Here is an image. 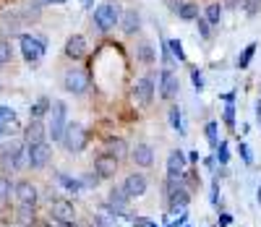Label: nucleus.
Masks as SVG:
<instances>
[{"label": "nucleus", "mask_w": 261, "mask_h": 227, "mask_svg": "<svg viewBox=\"0 0 261 227\" xmlns=\"http://www.w3.org/2000/svg\"><path fill=\"white\" fill-rule=\"evenodd\" d=\"M60 141L65 144V149H68L71 154L84 152V149H86V128H84L81 123H68V125H65V133H63Z\"/></svg>", "instance_id": "39448f33"}, {"label": "nucleus", "mask_w": 261, "mask_h": 227, "mask_svg": "<svg viewBox=\"0 0 261 227\" xmlns=\"http://www.w3.org/2000/svg\"><path fill=\"white\" fill-rule=\"evenodd\" d=\"M149 227H157V224H151V222H149Z\"/></svg>", "instance_id": "5fc2aeb1"}, {"label": "nucleus", "mask_w": 261, "mask_h": 227, "mask_svg": "<svg viewBox=\"0 0 261 227\" xmlns=\"http://www.w3.org/2000/svg\"><path fill=\"white\" fill-rule=\"evenodd\" d=\"M230 222H232L230 214H222V217H220V224H230Z\"/></svg>", "instance_id": "09e8293b"}, {"label": "nucleus", "mask_w": 261, "mask_h": 227, "mask_svg": "<svg viewBox=\"0 0 261 227\" xmlns=\"http://www.w3.org/2000/svg\"><path fill=\"white\" fill-rule=\"evenodd\" d=\"M214 165H217L214 157H206V167H209V170H214Z\"/></svg>", "instance_id": "3c124183"}, {"label": "nucleus", "mask_w": 261, "mask_h": 227, "mask_svg": "<svg viewBox=\"0 0 261 227\" xmlns=\"http://www.w3.org/2000/svg\"><path fill=\"white\" fill-rule=\"evenodd\" d=\"M165 44H167V50H170L172 55H175L178 60H186V53H183V42H180V39H167Z\"/></svg>", "instance_id": "72a5a7b5"}, {"label": "nucleus", "mask_w": 261, "mask_h": 227, "mask_svg": "<svg viewBox=\"0 0 261 227\" xmlns=\"http://www.w3.org/2000/svg\"><path fill=\"white\" fill-rule=\"evenodd\" d=\"M123 191L130 196V198H139L146 193V178L141 172H130L125 180H123Z\"/></svg>", "instance_id": "ddd939ff"}, {"label": "nucleus", "mask_w": 261, "mask_h": 227, "mask_svg": "<svg viewBox=\"0 0 261 227\" xmlns=\"http://www.w3.org/2000/svg\"><path fill=\"white\" fill-rule=\"evenodd\" d=\"M58 227H79L76 222H58Z\"/></svg>", "instance_id": "603ef678"}, {"label": "nucleus", "mask_w": 261, "mask_h": 227, "mask_svg": "<svg viewBox=\"0 0 261 227\" xmlns=\"http://www.w3.org/2000/svg\"><path fill=\"white\" fill-rule=\"evenodd\" d=\"M178 16L183 21H196V18H199V6H196V3H186V0H183V6L178 8Z\"/></svg>", "instance_id": "c85d7f7f"}, {"label": "nucleus", "mask_w": 261, "mask_h": 227, "mask_svg": "<svg viewBox=\"0 0 261 227\" xmlns=\"http://www.w3.org/2000/svg\"><path fill=\"white\" fill-rule=\"evenodd\" d=\"M248 3H251V6H248V13H253V11H256V6L261 3V0H248Z\"/></svg>", "instance_id": "8fccbe9b"}, {"label": "nucleus", "mask_w": 261, "mask_h": 227, "mask_svg": "<svg viewBox=\"0 0 261 227\" xmlns=\"http://www.w3.org/2000/svg\"><path fill=\"white\" fill-rule=\"evenodd\" d=\"M24 157H27L24 144H21V141H6L3 146H0V167L16 172V170L24 167V162H27Z\"/></svg>", "instance_id": "f257e3e1"}, {"label": "nucleus", "mask_w": 261, "mask_h": 227, "mask_svg": "<svg viewBox=\"0 0 261 227\" xmlns=\"http://www.w3.org/2000/svg\"><path fill=\"white\" fill-rule=\"evenodd\" d=\"M214 160L220 165H227L230 162V149H227V141H220L214 146Z\"/></svg>", "instance_id": "2f4dec72"}, {"label": "nucleus", "mask_w": 261, "mask_h": 227, "mask_svg": "<svg viewBox=\"0 0 261 227\" xmlns=\"http://www.w3.org/2000/svg\"><path fill=\"white\" fill-rule=\"evenodd\" d=\"M11 125H16V110L8 105H0V139H3V133Z\"/></svg>", "instance_id": "5701e85b"}, {"label": "nucleus", "mask_w": 261, "mask_h": 227, "mask_svg": "<svg viewBox=\"0 0 261 227\" xmlns=\"http://www.w3.org/2000/svg\"><path fill=\"white\" fill-rule=\"evenodd\" d=\"M136 58H139L141 63H146V65H149V63H154V50H151V44H146V42H144V44H139Z\"/></svg>", "instance_id": "473e14b6"}, {"label": "nucleus", "mask_w": 261, "mask_h": 227, "mask_svg": "<svg viewBox=\"0 0 261 227\" xmlns=\"http://www.w3.org/2000/svg\"><path fill=\"white\" fill-rule=\"evenodd\" d=\"M167 118H170L172 131H178V136H186V125H183V112H180V107H170Z\"/></svg>", "instance_id": "a878e982"}, {"label": "nucleus", "mask_w": 261, "mask_h": 227, "mask_svg": "<svg viewBox=\"0 0 261 227\" xmlns=\"http://www.w3.org/2000/svg\"><path fill=\"white\" fill-rule=\"evenodd\" d=\"M209 198H212V204L220 201V183H217V180H212V193H209Z\"/></svg>", "instance_id": "a19ab883"}, {"label": "nucleus", "mask_w": 261, "mask_h": 227, "mask_svg": "<svg viewBox=\"0 0 261 227\" xmlns=\"http://www.w3.org/2000/svg\"><path fill=\"white\" fill-rule=\"evenodd\" d=\"M115 217H118V212L110 207V204H102L97 217H94V224L97 227H118V219Z\"/></svg>", "instance_id": "f3484780"}, {"label": "nucleus", "mask_w": 261, "mask_h": 227, "mask_svg": "<svg viewBox=\"0 0 261 227\" xmlns=\"http://www.w3.org/2000/svg\"><path fill=\"white\" fill-rule=\"evenodd\" d=\"M63 86H65V92L81 97V94H86V89H89V76L84 71H79V68H71V71H65V76H63Z\"/></svg>", "instance_id": "6e6552de"}, {"label": "nucleus", "mask_w": 261, "mask_h": 227, "mask_svg": "<svg viewBox=\"0 0 261 227\" xmlns=\"http://www.w3.org/2000/svg\"><path fill=\"white\" fill-rule=\"evenodd\" d=\"M65 55L73 58V60H79V58H84V55H86V42H84V37H81V34H73L68 42H65Z\"/></svg>", "instance_id": "6ab92c4d"}, {"label": "nucleus", "mask_w": 261, "mask_h": 227, "mask_svg": "<svg viewBox=\"0 0 261 227\" xmlns=\"http://www.w3.org/2000/svg\"><path fill=\"white\" fill-rule=\"evenodd\" d=\"M24 139H27V144L45 141V123H42V120H32V123L24 128Z\"/></svg>", "instance_id": "aec40b11"}, {"label": "nucleus", "mask_w": 261, "mask_h": 227, "mask_svg": "<svg viewBox=\"0 0 261 227\" xmlns=\"http://www.w3.org/2000/svg\"><path fill=\"white\" fill-rule=\"evenodd\" d=\"M18 219H21V224H32L34 222V207H21L18 209Z\"/></svg>", "instance_id": "f704fd0d"}, {"label": "nucleus", "mask_w": 261, "mask_h": 227, "mask_svg": "<svg viewBox=\"0 0 261 227\" xmlns=\"http://www.w3.org/2000/svg\"><path fill=\"white\" fill-rule=\"evenodd\" d=\"M204 18H206L209 27H217V24H220V18H222V6H220V3H212V6L204 11Z\"/></svg>", "instance_id": "bb28decb"}, {"label": "nucleus", "mask_w": 261, "mask_h": 227, "mask_svg": "<svg viewBox=\"0 0 261 227\" xmlns=\"http://www.w3.org/2000/svg\"><path fill=\"white\" fill-rule=\"evenodd\" d=\"M18 44H21V53H24V60L27 63L42 60V55H45V50H47L45 39H42V37H32V34H21Z\"/></svg>", "instance_id": "423d86ee"}, {"label": "nucleus", "mask_w": 261, "mask_h": 227, "mask_svg": "<svg viewBox=\"0 0 261 227\" xmlns=\"http://www.w3.org/2000/svg\"><path fill=\"white\" fill-rule=\"evenodd\" d=\"M134 227H149V219H134Z\"/></svg>", "instance_id": "49530a36"}, {"label": "nucleus", "mask_w": 261, "mask_h": 227, "mask_svg": "<svg viewBox=\"0 0 261 227\" xmlns=\"http://www.w3.org/2000/svg\"><path fill=\"white\" fill-rule=\"evenodd\" d=\"M256 118H258V123H261V97L256 99Z\"/></svg>", "instance_id": "de8ad7c7"}, {"label": "nucleus", "mask_w": 261, "mask_h": 227, "mask_svg": "<svg viewBox=\"0 0 261 227\" xmlns=\"http://www.w3.org/2000/svg\"><path fill=\"white\" fill-rule=\"evenodd\" d=\"M225 99H227V107H225V123H227V128H235V105H232L235 94L230 92V94H225Z\"/></svg>", "instance_id": "7c9ffc66"}, {"label": "nucleus", "mask_w": 261, "mask_h": 227, "mask_svg": "<svg viewBox=\"0 0 261 227\" xmlns=\"http://www.w3.org/2000/svg\"><path fill=\"white\" fill-rule=\"evenodd\" d=\"M50 217H53L55 222H76V209H73L71 201L55 198L53 207H50Z\"/></svg>", "instance_id": "1a4fd4ad"}, {"label": "nucleus", "mask_w": 261, "mask_h": 227, "mask_svg": "<svg viewBox=\"0 0 261 227\" xmlns=\"http://www.w3.org/2000/svg\"><path fill=\"white\" fill-rule=\"evenodd\" d=\"M130 157H134V162L139 167H151V162H154V149H151L149 144H139L134 152H130Z\"/></svg>", "instance_id": "a211bd4d"}, {"label": "nucleus", "mask_w": 261, "mask_h": 227, "mask_svg": "<svg viewBox=\"0 0 261 227\" xmlns=\"http://www.w3.org/2000/svg\"><path fill=\"white\" fill-rule=\"evenodd\" d=\"M11 191H13L11 180H8L6 175H0V198H8V196H11Z\"/></svg>", "instance_id": "e433bc0d"}, {"label": "nucleus", "mask_w": 261, "mask_h": 227, "mask_svg": "<svg viewBox=\"0 0 261 227\" xmlns=\"http://www.w3.org/2000/svg\"><path fill=\"white\" fill-rule=\"evenodd\" d=\"M204 133H206V141H209L212 149L220 144V123H217V120H209L206 128H204Z\"/></svg>", "instance_id": "cd10ccee"}, {"label": "nucleus", "mask_w": 261, "mask_h": 227, "mask_svg": "<svg viewBox=\"0 0 261 227\" xmlns=\"http://www.w3.org/2000/svg\"><path fill=\"white\" fill-rule=\"evenodd\" d=\"M105 154L115 157V160L120 162L123 157L128 154V144H125L123 139H107V141H105Z\"/></svg>", "instance_id": "412c9836"}, {"label": "nucleus", "mask_w": 261, "mask_h": 227, "mask_svg": "<svg viewBox=\"0 0 261 227\" xmlns=\"http://www.w3.org/2000/svg\"><path fill=\"white\" fill-rule=\"evenodd\" d=\"M238 152H241V157H243V162L246 165H253V154H251V149H248V144H238Z\"/></svg>", "instance_id": "4c0bfd02"}, {"label": "nucleus", "mask_w": 261, "mask_h": 227, "mask_svg": "<svg viewBox=\"0 0 261 227\" xmlns=\"http://www.w3.org/2000/svg\"><path fill=\"white\" fill-rule=\"evenodd\" d=\"M94 24L99 32H110L115 24H120V8L115 3H102L94 8Z\"/></svg>", "instance_id": "20e7f679"}, {"label": "nucleus", "mask_w": 261, "mask_h": 227, "mask_svg": "<svg viewBox=\"0 0 261 227\" xmlns=\"http://www.w3.org/2000/svg\"><path fill=\"white\" fill-rule=\"evenodd\" d=\"M253 55H256V42H251L248 47L241 53V58H238V68H241V71H243V68H248L251 60H253Z\"/></svg>", "instance_id": "c756f323"}, {"label": "nucleus", "mask_w": 261, "mask_h": 227, "mask_svg": "<svg viewBox=\"0 0 261 227\" xmlns=\"http://www.w3.org/2000/svg\"><path fill=\"white\" fill-rule=\"evenodd\" d=\"M178 94V76L172 71H162L160 73V97L162 99H172Z\"/></svg>", "instance_id": "2eb2a0df"}, {"label": "nucleus", "mask_w": 261, "mask_h": 227, "mask_svg": "<svg viewBox=\"0 0 261 227\" xmlns=\"http://www.w3.org/2000/svg\"><path fill=\"white\" fill-rule=\"evenodd\" d=\"M68 3V0H39V6H63Z\"/></svg>", "instance_id": "c03bdc74"}, {"label": "nucleus", "mask_w": 261, "mask_h": 227, "mask_svg": "<svg viewBox=\"0 0 261 227\" xmlns=\"http://www.w3.org/2000/svg\"><path fill=\"white\" fill-rule=\"evenodd\" d=\"M47 112H50V99H47V97H39V99L29 107L32 120H42V115H47Z\"/></svg>", "instance_id": "393cba45"}, {"label": "nucleus", "mask_w": 261, "mask_h": 227, "mask_svg": "<svg viewBox=\"0 0 261 227\" xmlns=\"http://www.w3.org/2000/svg\"><path fill=\"white\" fill-rule=\"evenodd\" d=\"M107 204L118 212V214H128V204H130V196L123 191V186H115L110 191V196H107Z\"/></svg>", "instance_id": "dca6fc26"}, {"label": "nucleus", "mask_w": 261, "mask_h": 227, "mask_svg": "<svg viewBox=\"0 0 261 227\" xmlns=\"http://www.w3.org/2000/svg\"><path fill=\"white\" fill-rule=\"evenodd\" d=\"M186 217H188V214H186V212H180V217H178L175 222H170L167 227H183V222H186Z\"/></svg>", "instance_id": "37998d69"}, {"label": "nucleus", "mask_w": 261, "mask_h": 227, "mask_svg": "<svg viewBox=\"0 0 261 227\" xmlns=\"http://www.w3.org/2000/svg\"><path fill=\"white\" fill-rule=\"evenodd\" d=\"M134 97L141 102V105H149L151 97H154V79L151 76H141L134 86Z\"/></svg>", "instance_id": "4468645a"}, {"label": "nucleus", "mask_w": 261, "mask_h": 227, "mask_svg": "<svg viewBox=\"0 0 261 227\" xmlns=\"http://www.w3.org/2000/svg\"><path fill=\"white\" fill-rule=\"evenodd\" d=\"M183 175H186V154L180 149H175V152H170V157H167V178L183 180Z\"/></svg>", "instance_id": "9b49d317"}, {"label": "nucleus", "mask_w": 261, "mask_h": 227, "mask_svg": "<svg viewBox=\"0 0 261 227\" xmlns=\"http://www.w3.org/2000/svg\"><path fill=\"white\" fill-rule=\"evenodd\" d=\"M191 81H193L196 92H204V76H201L199 71H191Z\"/></svg>", "instance_id": "58836bf2"}, {"label": "nucleus", "mask_w": 261, "mask_h": 227, "mask_svg": "<svg viewBox=\"0 0 261 227\" xmlns=\"http://www.w3.org/2000/svg\"><path fill=\"white\" fill-rule=\"evenodd\" d=\"M50 157H53V146L47 141H37V144H29L27 149V165L32 170H42L47 162H50Z\"/></svg>", "instance_id": "0eeeda50"}, {"label": "nucleus", "mask_w": 261, "mask_h": 227, "mask_svg": "<svg viewBox=\"0 0 261 227\" xmlns=\"http://www.w3.org/2000/svg\"><path fill=\"white\" fill-rule=\"evenodd\" d=\"M0 92H3V84H0Z\"/></svg>", "instance_id": "6e6d98bb"}, {"label": "nucleus", "mask_w": 261, "mask_h": 227, "mask_svg": "<svg viewBox=\"0 0 261 227\" xmlns=\"http://www.w3.org/2000/svg\"><path fill=\"white\" fill-rule=\"evenodd\" d=\"M13 191H16V198H18L21 207H37L39 193H37V188L29 183V180H21L18 186H13Z\"/></svg>", "instance_id": "f8f14e48"}, {"label": "nucleus", "mask_w": 261, "mask_h": 227, "mask_svg": "<svg viewBox=\"0 0 261 227\" xmlns=\"http://www.w3.org/2000/svg\"><path fill=\"white\" fill-rule=\"evenodd\" d=\"M115 172H118V160L102 152L97 160H94V175H97L99 180H107V178H113Z\"/></svg>", "instance_id": "9d476101"}, {"label": "nucleus", "mask_w": 261, "mask_h": 227, "mask_svg": "<svg viewBox=\"0 0 261 227\" xmlns=\"http://www.w3.org/2000/svg\"><path fill=\"white\" fill-rule=\"evenodd\" d=\"M65 125H68V107H65V102H55L50 105V139L53 141H60L63 133H65Z\"/></svg>", "instance_id": "7ed1b4c3"}, {"label": "nucleus", "mask_w": 261, "mask_h": 227, "mask_svg": "<svg viewBox=\"0 0 261 227\" xmlns=\"http://www.w3.org/2000/svg\"><path fill=\"white\" fill-rule=\"evenodd\" d=\"M99 183V178L97 175H86V178H81V186L84 188H92V186H97Z\"/></svg>", "instance_id": "ea45409f"}, {"label": "nucleus", "mask_w": 261, "mask_h": 227, "mask_svg": "<svg viewBox=\"0 0 261 227\" xmlns=\"http://www.w3.org/2000/svg\"><path fill=\"white\" fill-rule=\"evenodd\" d=\"M165 198H167V204H170V214H178V212L186 209V204L191 201V193H188V188H186L183 180L167 178V183H165Z\"/></svg>", "instance_id": "f03ea898"}, {"label": "nucleus", "mask_w": 261, "mask_h": 227, "mask_svg": "<svg viewBox=\"0 0 261 227\" xmlns=\"http://www.w3.org/2000/svg\"><path fill=\"white\" fill-rule=\"evenodd\" d=\"M180 6H183V0H170V11H175V13H178Z\"/></svg>", "instance_id": "a18cd8bd"}, {"label": "nucleus", "mask_w": 261, "mask_h": 227, "mask_svg": "<svg viewBox=\"0 0 261 227\" xmlns=\"http://www.w3.org/2000/svg\"><path fill=\"white\" fill-rule=\"evenodd\" d=\"M58 183L68 191V193H81L84 186H81V180L79 178H71V175H65V172H58Z\"/></svg>", "instance_id": "b1692460"}, {"label": "nucleus", "mask_w": 261, "mask_h": 227, "mask_svg": "<svg viewBox=\"0 0 261 227\" xmlns=\"http://www.w3.org/2000/svg\"><path fill=\"white\" fill-rule=\"evenodd\" d=\"M120 24H123V32H125V34H136V32L141 29V18H139L136 11H125V13L120 16Z\"/></svg>", "instance_id": "4be33fe9"}, {"label": "nucleus", "mask_w": 261, "mask_h": 227, "mask_svg": "<svg viewBox=\"0 0 261 227\" xmlns=\"http://www.w3.org/2000/svg\"><path fill=\"white\" fill-rule=\"evenodd\" d=\"M199 34H201V37H209V24H206V18H199Z\"/></svg>", "instance_id": "79ce46f5"}, {"label": "nucleus", "mask_w": 261, "mask_h": 227, "mask_svg": "<svg viewBox=\"0 0 261 227\" xmlns=\"http://www.w3.org/2000/svg\"><path fill=\"white\" fill-rule=\"evenodd\" d=\"M81 3H84L86 8H89V6H94V0H81Z\"/></svg>", "instance_id": "864d4df0"}, {"label": "nucleus", "mask_w": 261, "mask_h": 227, "mask_svg": "<svg viewBox=\"0 0 261 227\" xmlns=\"http://www.w3.org/2000/svg\"><path fill=\"white\" fill-rule=\"evenodd\" d=\"M11 44L8 42H3V39H0V65H6V63H11Z\"/></svg>", "instance_id": "c9c22d12"}]
</instances>
